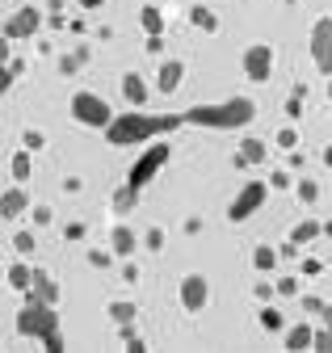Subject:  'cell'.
Here are the masks:
<instances>
[{"mask_svg":"<svg viewBox=\"0 0 332 353\" xmlns=\"http://www.w3.org/2000/svg\"><path fill=\"white\" fill-rule=\"evenodd\" d=\"M105 0H80V9H101Z\"/></svg>","mask_w":332,"mask_h":353,"instance_id":"bcb514c9","label":"cell"},{"mask_svg":"<svg viewBox=\"0 0 332 353\" xmlns=\"http://www.w3.org/2000/svg\"><path fill=\"white\" fill-rule=\"evenodd\" d=\"M278 294H286V299H295L299 294V278H278V286H273Z\"/></svg>","mask_w":332,"mask_h":353,"instance_id":"d6a6232c","label":"cell"},{"mask_svg":"<svg viewBox=\"0 0 332 353\" xmlns=\"http://www.w3.org/2000/svg\"><path fill=\"white\" fill-rule=\"evenodd\" d=\"M13 80H17V72H13V68L5 63V68H0V97H5L9 88H13Z\"/></svg>","mask_w":332,"mask_h":353,"instance_id":"e575fe53","label":"cell"},{"mask_svg":"<svg viewBox=\"0 0 332 353\" xmlns=\"http://www.w3.org/2000/svg\"><path fill=\"white\" fill-rule=\"evenodd\" d=\"M181 80H185V63H181V59H164V63H160V76H156L160 93H177Z\"/></svg>","mask_w":332,"mask_h":353,"instance_id":"4fadbf2b","label":"cell"},{"mask_svg":"<svg viewBox=\"0 0 332 353\" xmlns=\"http://www.w3.org/2000/svg\"><path fill=\"white\" fill-rule=\"evenodd\" d=\"M122 97H127V105L143 110L147 105V80L139 72H127V76H122Z\"/></svg>","mask_w":332,"mask_h":353,"instance_id":"5bb4252c","label":"cell"},{"mask_svg":"<svg viewBox=\"0 0 332 353\" xmlns=\"http://www.w3.org/2000/svg\"><path fill=\"white\" fill-rule=\"evenodd\" d=\"M240 156H244V164H261V160H269V143L265 139H244Z\"/></svg>","mask_w":332,"mask_h":353,"instance_id":"e0dca14e","label":"cell"},{"mask_svg":"<svg viewBox=\"0 0 332 353\" xmlns=\"http://www.w3.org/2000/svg\"><path fill=\"white\" fill-rule=\"evenodd\" d=\"M311 341H315V328L303 320V324H295V328H290L286 332V349L290 353H299V349H311Z\"/></svg>","mask_w":332,"mask_h":353,"instance_id":"9a60e30c","label":"cell"},{"mask_svg":"<svg viewBox=\"0 0 332 353\" xmlns=\"http://www.w3.org/2000/svg\"><path fill=\"white\" fill-rule=\"evenodd\" d=\"M38 30H43V13H38L34 5H25V9H17V13L5 21V30H0V34L13 42V38H34Z\"/></svg>","mask_w":332,"mask_h":353,"instance_id":"9c48e42d","label":"cell"},{"mask_svg":"<svg viewBox=\"0 0 332 353\" xmlns=\"http://www.w3.org/2000/svg\"><path fill=\"white\" fill-rule=\"evenodd\" d=\"M269 185H273V190H286V185H290V172H269Z\"/></svg>","mask_w":332,"mask_h":353,"instance_id":"60d3db41","label":"cell"},{"mask_svg":"<svg viewBox=\"0 0 332 353\" xmlns=\"http://www.w3.org/2000/svg\"><path fill=\"white\" fill-rule=\"evenodd\" d=\"M257 320H261V328H265V332H282V324H286L278 307H261V316H257Z\"/></svg>","mask_w":332,"mask_h":353,"instance_id":"83f0119b","label":"cell"},{"mask_svg":"<svg viewBox=\"0 0 332 353\" xmlns=\"http://www.w3.org/2000/svg\"><path fill=\"white\" fill-rule=\"evenodd\" d=\"M110 240H114V252H118V256H131V252H135V232H131L127 223H118Z\"/></svg>","mask_w":332,"mask_h":353,"instance_id":"d6986e66","label":"cell"},{"mask_svg":"<svg viewBox=\"0 0 332 353\" xmlns=\"http://www.w3.org/2000/svg\"><path fill=\"white\" fill-rule=\"evenodd\" d=\"M257 118V101L253 97H227L219 105H194L185 110L189 126H211V130H240Z\"/></svg>","mask_w":332,"mask_h":353,"instance_id":"7a4b0ae2","label":"cell"},{"mask_svg":"<svg viewBox=\"0 0 332 353\" xmlns=\"http://www.w3.org/2000/svg\"><path fill=\"white\" fill-rule=\"evenodd\" d=\"M303 312H307V316H324V299L307 294V299H303Z\"/></svg>","mask_w":332,"mask_h":353,"instance_id":"d590c367","label":"cell"},{"mask_svg":"<svg viewBox=\"0 0 332 353\" xmlns=\"http://www.w3.org/2000/svg\"><path fill=\"white\" fill-rule=\"evenodd\" d=\"M30 282H34V270H30L25 261L9 265V286H13V290H21V294H25V290H30Z\"/></svg>","mask_w":332,"mask_h":353,"instance_id":"44dd1931","label":"cell"},{"mask_svg":"<svg viewBox=\"0 0 332 353\" xmlns=\"http://www.w3.org/2000/svg\"><path fill=\"white\" fill-rule=\"evenodd\" d=\"M110 261H114V256H110V252H101V248H97V252H89V265H97V270H105Z\"/></svg>","mask_w":332,"mask_h":353,"instance_id":"f35d334b","label":"cell"},{"mask_svg":"<svg viewBox=\"0 0 332 353\" xmlns=\"http://www.w3.org/2000/svg\"><path fill=\"white\" fill-rule=\"evenodd\" d=\"M5 63H9V38L0 34V68H5Z\"/></svg>","mask_w":332,"mask_h":353,"instance_id":"f6af8a7d","label":"cell"},{"mask_svg":"<svg viewBox=\"0 0 332 353\" xmlns=\"http://www.w3.org/2000/svg\"><path fill=\"white\" fill-rule=\"evenodd\" d=\"M143 240H147V248H164V232H160V228H152Z\"/></svg>","mask_w":332,"mask_h":353,"instance_id":"ab89813d","label":"cell"},{"mask_svg":"<svg viewBox=\"0 0 332 353\" xmlns=\"http://www.w3.org/2000/svg\"><path fill=\"white\" fill-rule=\"evenodd\" d=\"M85 232H89L85 223H68V232H63V236H68V240H85Z\"/></svg>","mask_w":332,"mask_h":353,"instance_id":"7bdbcfd3","label":"cell"},{"mask_svg":"<svg viewBox=\"0 0 332 353\" xmlns=\"http://www.w3.org/2000/svg\"><path fill=\"white\" fill-rule=\"evenodd\" d=\"M269 294H278V290H273L269 282H261V286H257V299H261V303H269Z\"/></svg>","mask_w":332,"mask_h":353,"instance_id":"ee69618b","label":"cell"},{"mask_svg":"<svg viewBox=\"0 0 332 353\" xmlns=\"http://www.w3.org/2000/svg\"><path fill=\"white\" fill-rule=\"evenodd\" d=\"M328 101H332V76H328Z\"/></svg>","mask_w":332,"mask_h":353,"instance_id":"681fc988","label":"cell"},{"mask_svg":"<svg viewBox=\"0 0 332 353\" xmlns=\"http://www.w3.org/2000/svg\"><path fill=\"white\" fill-rule=\"evenodd\" d=\"M9 168H13V181H17V185H25V181H30V172H34V160H30V152H17Z\"/></svg>","mask_w":332,"mask_h":353,"instance_id":"484cf974","label":"cell"},{"mask_svg":"<svg viewBox=\"0 0 332 353\" xmlns=\"http://www.w3.org/2000/svg\"><path fill=\"white\" fill-rule=\"evenodd\" d=\"M189 21H194L198 30H206V34H215V30H219V17L206 9V5H194V9H189Z\"/></svg>","mask_w":332,"mask_h":353,"instance_id":"603a6c76","label":"cell"},{"mask_svg":"<svg viewBox=\"0 0 332 353\" xmlns=\"http://www.w3.org/2000/svg\"><path fill=\"white\" fill-rule=\"evenodd\" d=\"M311 349H320V353H332V303H324V332H315Z\"/></svg>","mask_w":332,"mask_h":353,"instance_id":"7402d4cb","label":"cell"},{"mask_svg":"<svg viewBox=\"0 0 332 353\" xmlns=\"http://www.w3.org/2000/svg\"><path fill=\"white\" fill-rule=\"evenodd\" d=\"M72 118H76L80 126L105 130V126H110V118H114V110H110V105H105V97H97V93H76V97H72Z\"/></svg>","mask_w":332,"mask_h":353,"instance_id":"5b68a950","label":"cell"},{"mask_svg":"<svg viewBox=\"0 0 332 353\" xmlns=\"http://www.w3.org/2000/svg\"><path fill=\"white\" fill-rule=\"evenodd\" d=\"M25 210H30V194L21 185H13V190L0 194V219H21Z\"/></svg>","mask_w":332,"mask_h":353,"instance_id":"7c38bea8","label":"cell"},{"mask_svg":"<svg viewBox=\"0 0 332 353\" xmlns=\"http://www.w3.org/2000/svg\"><path fill=\"white\" fill-rule=\"evenodd\" d=\"M253 265L261 274H273V265H278V248H269V244H261L257 252H253Z\"/></svg>","mask_w":332,"mask_h":353,"instance_id":"4316f807","label":"cell"},{"mask_svg":"<svg viewBox=\"0 0 332 353\" xmlns=\"http://www.w3.org/2000/svg\"><path fill=\"white\" fill-rule=\"evenodd\" d=\"M135 316H139V307L135 303H127V299H118V303H110V320L122 328V324H135Z\"/></svg>","mask_w":332,"mask_h":353,"instance_id":"ffe728a7","label":"cell"},{"mask_svg":"<svg viewBox=\"0 0 332 353\" xmlns=\"http://www.w3.org/2000/svg\"><path fill=\"white\" fill-rule=\"evenodd\" d=\"M315 236H324V223H315V219H303V223L290 232V244H299V248H303V244H311Z\"/></svg>","mask_w":332,"mask_h":353,"instance_id":"ac0fdd59","label":"cell"},{"mask_svg":"<svg viewBox=\"0 0 332 353\" xmlns=\"http://www.w3.org/2000/svg\"><path fill=\"white\" fill-rule=\"evenodd\" d=\"M38 345H43L47 353H63V332H51V336H43Z\"/></svg>","mask_w":332,"mask_h":353,"instance_id":"836d02e7","label":"cell"},{"mask_svg":"<svg viewBox=\"0 0 332 353\" xmlns=\"http://www.w3.org/2000/svg\"><path fill=\"white\" fill-rule=\"evenodd\" d=\"M295 190H299V202H307V206H311V202H315V198H320V185H315V181H311V176H303V181H299V185H295Z\"/></svg>","mask_w":332,"mask_h":353,"instance_id":"f1b7e54d","label":"cell"},{"mask_svg":"<svg viewBox=\"0 0 332 353\" xmlns=\"http://www.w3.org/2000/svg\"><path fill=\"white\" fill-rule=\"evenodd\" d=\"M25 299H38V303H59V286L47 270H34V282L25 290Z\"/></svg>","mask_w":332,"mask_h":353,"instance_id":"8fae6325","label":"cell"},{"mask_svg":"<svg viewBox=\"0 0 332 353\" xmlns=\"http://www.w3.org/2000/svg\"><path fill=\"white\" fill-rule=\"evenodd\" d=\"M265 198H269V185H265V181H248V185L236 194V202L227 206V219H231V223H244V219H253V214L265 206Z\"/></svg>","mask_w":332,"mask_h":353,"instance_id":"8992f818","label":"cell"},{"mask_svg":"<svg viewBox=\"0 0 332 353\" xmlns=\"http://www.w3.org/2000/svg\"><path fill=\"white\" fill-rule=\"evenodd\" d=\"M21 143H25V152H38V148L47 143V135H43V130H25V135H21Z\"/></svg>","mask_w":332,"mask_h":353,"instance_id":"1f68e13d","label":"cell"},{"mask_svg":"<svg viewBox=\"0 0 332 353\" xmlns=\"http://www.w3.org/2000/svg\"><path fill=\"white\" fill-rule=\"evenodd\" d=\"M17 332L30 336V341H43V336L59 332V312H55V303L25 299V307L17 312Z\"/></svg>","mask_w":332,"mask_h":353,"instance_id":"3957f363","label":"cell"},{"mask_svg":"<svg viewBox=\"0 0 332 353\" xmlns=\"http://www.w3.org/2000/svg\"><path fill=\"white\" fill-rule=\"evenodd\" d=\"M324 236H332V219H328V223H324Z\"/></svg>","mask_w":332,"mask_h":353,"instance_id":"c3c4849f","label":"cell"},{"mask_svg":"<svg viewBox=\"0 0 332 353\" xmlns=\"http://www.w3.org/2000/svg\"><path fill=\"white\" fill-rule=\"evenodd\" d=\"M51 223V206H34V228H47Z\"/></svg>","mask_w":332,"mask_h":353,"instance_id":"8d00e7d4","label":"cell"},{"mask_svg":"<svg viewBox=\"0 0 332 353\" xmlns=\"http://www.w3.org/2000/svg\"><path fill=\"white\" fill-rule=\"evenodd\" d=\"M311 59L324 76H332V17H320L311 26Z\"/></svg>","mask_w":332,"mask_h":353,"instance_id":"52a82bcc","label":"cell"},{"mask_svg":"<svg viewBox=\"0 0 332 353\" xmlns=\"http://www.w3.org/2000/svg\"><path fill=\"white\" fill-rule=\"evenodd\" d=\"M139 194H143V190H135V185H122V190L114 194V202H110V206H114V214H131V210L139 206Z\"/></svg>","mask_w":332,"mask_h":353,"instance_id":"2e32d148","label":"cell"},{"mask_svg":"<svg viewBox=\"0 0 332 353\" xmlns=\"http://www.w3.org/2000/svg\"><path fill=\"white\" fill-rule=\"evenodd\" d=\"M278 148L295 152V148H299V130H295V126H282V130H278Z\"/></svg>","mask_w":332,"mask_h":353,"instance_id":"f546056e","label":"cell"},{"mask_svg":"<svg viewBox=\"0 0 332 353\" xmlns=\"http://www.w3.org/2000/svg\"><path fill=\"white\" fill-rule=\"evenodd\" d=\"M122 282H139V265H135V261L122 265Z\"/></svg>","mask_w":332,"mask_h":353,"instance_id":"74e56055","label":"cell"},{"mask_svg":"<svg viewBox=\"0 0 332 353\" xmlns=\"http://www.w3.org/2000/svg\"><path fill=\"white\" fill-rule=\"evenodd\" d=\"M324 164H328V168H332V143H328V148H324Z\"/></svg>","mask_w":332,"mask_h":353,"instance_id":"7dc6e473","label":"cell"},{"mask_svg":"<svg viewBox=\"0 0 332 353\" xmlns=\"http://www.w3.org/2000/svg\"><path fill=\"white\" fill-rule=\"evenodd\" d=\"M169 156H173V148H169V139H156V143H147V152L131 164V172H127V185H135V190H143L152 176L169 164Z\"/></svg>","mask_w":332,"mask_h":353,"instance_id":"277c9868","label":"cell"},{"mask_svg":"<svg viewBox=\"0 0 332 353\" xmlns=\"http://www.w3.org/2000/svg\"><path fill=\"white\" fill-rule=\"evenodd\" d=\"M147 51H152V55L164 51V34H147Z\"/></svg>","mask_w":332,"mask_h":353,"instance_id":"b9f144b4","label":"cell"},{"mask_svg":"<svg viewBox=\"0 0 332 353\" xmlns=\"http://www.w3.org/2000/svg\"><path fill=\"white\" fill-rule=\"evenodd\" d=\"M85 63H89V47H76L72 55H63V59H59V72H63V76H72V72H80Z\"/></svg>","mask_w":332,"mask_h":353,"instance_id":"d4e9b609","label":"cell"},{"mask_svg":"<svg viewBox=\"0 0 332 353\" xmlns=\"http://www.w3.org/2000/svg\"><path fill=\"white\" fill-rule=\"evenodd\" d=\"M139 21H143L147 34H164V13H160L156 5H143V9H139Z\"/></svg>","mask_w":332,"mask_h":353,"instance_id":"cb8c5ba5","label":"cell"},{"mask_svg":"<svg viewBox=\"0 0 332 353\" xmlns=\"http://www.w3.org/2000/svg\"><path fill=\"white\" fill-rule=\"evenodd\" d=\"M206 303H211V282L202 274H185L181 278V307L185 312H202Z\"/></svg>","mask_w":332,"mask_h":353,"instance_id":"30bf717a","label":"cell"},{"mask_svg":"<svg viewBox=\"0 0 332 353\" xmlns=\"http://www.w3.org/2000/svg\"><path fill=\"white\" fill-rule=\"evenodd\" d=\"M13 248H17L21 256H30V252H34V232H17V236H13Z\"/></svg>","mask_w":332,"mask_h":353,"instance_id":"4dcf8cb0","label":"cell"},{"mask_svg":"<svg viewBox=\"0 0 332 353\" xmlns=\"http://www.w3.org/2000/svg\"><path fill=\"white\" fill-rule=\"evenodd\" d=\"M177 126H185V114H143V110H131V114H114L110 118L105 139L114 148H135V143H152L160 135H173Z\"/></svg>","mask_w":332,"mask_h":353,"instance_id":"6da1fadb","label":"cell"},{"mask_svg":"<svg viewBox=\"0 0 332 353\" xmlns=\"http://www.w3.org/2000/svg\"><path fill=\"white\" fill-rule=\"evenodd\" d=\"M269 72H273V47H269V42H257V47L244 51V76L253 84H265Z\"/></svg>","mask_w":332,"mask_h":353,"instance_id":"ba28073f","label":"cell"}]
</instances>
